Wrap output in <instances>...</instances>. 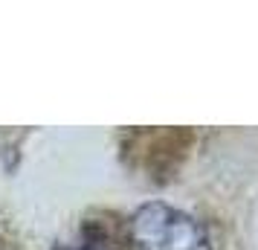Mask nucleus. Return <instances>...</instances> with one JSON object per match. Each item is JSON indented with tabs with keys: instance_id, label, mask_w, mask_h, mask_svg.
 Here are the masks:
<instances>
[{
	"instance_id": "nucleus-1",
	"label": "nucleus",
	"mask_w": 258,
	"mask_h": 250,
	"mask_svg": "<svg viewBox=\"0 0 258 250\" xmlns=\"http://www.w3.org/2000/svg\"><path fill=\"white\" fill-rule=\"evenodd\" d=\"M128 241L131 250H212L206 227L165 201H148L131 213Z\"/></svg>"
},
{
	"instance_id": "nucleus-2",
	"label": "nucleus",
	"mask_w": 258,
	"mask_h": 250,
	"mask_svg": "<svg viewBox=\"0 0 258 250\" xmlns=\"http://www.w3.org/2000/svg\"><path fill=\"white\" fill-rule=\"evenodd\" d=\"M58 250H119V247L107 236H102V233H84L73 244H64Z\"/></svg>"
}]
</instances>
